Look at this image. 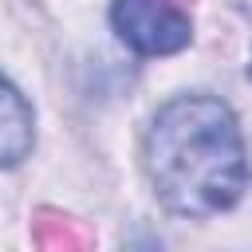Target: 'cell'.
<instances>
[{"label": "cell", "instance_id": "cell-1", "mask_svg": "<svg viewBox=\"0 0 252 252\" xmlns=\"http://www.w3.org/2000/svg\"><path fill=\"white\" fill-rule=\"evenodd\" d=\"M146 169L158 197L181 217L228 209L248 181L232 110L209 94H189L161 106L146 134Z\"/></svg>", "mask_w": 252, "mask_h": 252}, {"label": "cell", "instance_id": "cell-2", "mask_svg": "<svg viewBox=\"0 0 252 252\" xmlns=\"http://www.w3.org/2000/svg\"><path fill=\"white\" fill-rule=\"evenodd\" d=\"M110 20L138 55L181 51L193 35L189 16L177 8V0H114Z\"/></svg>", "mask_w": 252, "mask_h": 252}, {"label": "cell", "instance_id": "cell-3", "mask_svg": "<svg viewBox=\"0 0 252 252\" xmlns=\"http://www.w3.org/2000/svg\"><path fill=\"white\" fill-rule=\"evenodd\" d=\"M35 122L28 98L0 75V165H20L32 154Z\"/></svg>", "mask_w": 252, "mask_h": 252}, {"label": "cell", "instance_id": "cell-4", "mask_svg": "<svg viewBox=\"0 0 252 252\" xmlns=\"http://www.w3.org/2000/svg\"><path fill=\"white\" fill-rule=\"evenodd\" d=\"M35 240H39V244H47V248H55V244H63V248L87 244V236H83V232H75L67 217H55V232H43V236H35Z\"/></svg>", "mask_w": 252, "mask_h": 252}]
</instances>
